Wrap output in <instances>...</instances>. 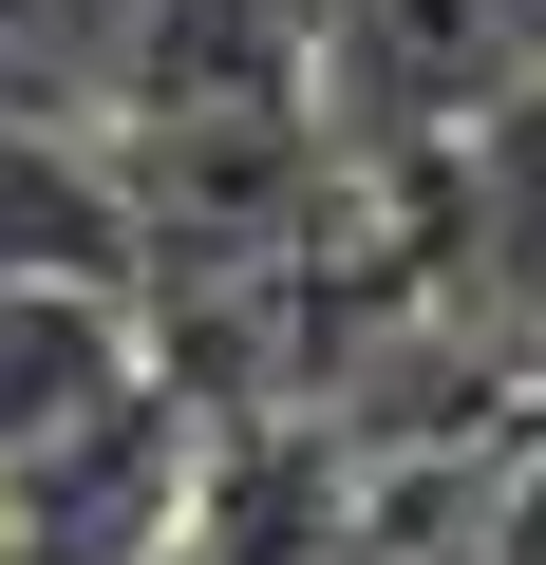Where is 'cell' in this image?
Wrapping results in <instances>:
<instances>
[{"mask_svg": "<svg viewBox=\"0 0 546 565\" xmlns=\"http://www.w3.org/2000/svg\"><path fill=\"white\" fill-rule=\"evenodd\" d=\"M189 471H207V396L151 359L114 415L39 434L0 471V565H170L189 546Z\"/></svg>", "mask_w": 546, "mask_h": 565, "instance_id": "cell-1", "label": "cell"}, {"mask_svg": "<svg viewBox=\"0 0 546 565\" xmlns=\"http://www.w3.org/2000/svg\"><path fill=\"white\" fill-rule=\"evenodd\" d=\"M0 282H132V302H151V207H132V170H114L95 132L20 114V95H0Z\"/></svg>", "mask_w": 546, "mask_h": 565, "instance_id": "cell-2", "label": "cell"}, {"mask_svg": "<svg viewBox=\"0 0 546 565\" xmlns=\"http://www.w3.org/2000/svg\"><path fill=\"white\" fill-rule=\"evenodd\" d=\"M132 377H151L132 282H0V471L39 434H76V415H114Z\"/></svg>", "mask_w": 546, "mask_h": 565, "instance_id": "cell-3", "label": "cell"}, {"mask_svg": "<svg viewBox=\"0 0 546 565\" xmlns=\"http://www.w3.org/2000/svg\"><path fill=\"white\" fill-rule=\"evenodd\" d=\"M283 20H302V39H321V0H283Z\"/></svg>", "mask_w": 546, "mask_h": 565, "instance_id": "cell-4", "label": "cell"}, {"mask_svg": "<svg viewBox=\"0 0 546 565\" xmlns=\"http://www.w3.org/2000/svg\"><path fill=\"white\" fill-rule=\"evenodd\" d=\"M170 565H189V546H170Z\"/></svg>", "mask_w": 546, "mask_h": 565, "instance_id": "cell-5", "label": "cell"}]
</instances>
